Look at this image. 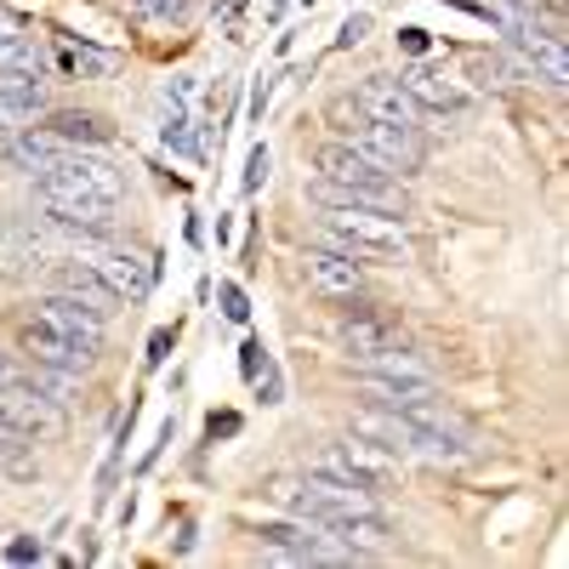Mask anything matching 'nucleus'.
<instances>
[{"label": "nucleus", "instance_id": "f257e3e1", "mask_svg": "<svg viewBox=\"0 0 569 569\" xmlns=\"http://www.w3.org/2000/svg\"><path fill=\"white\" fill-rule=\"evenodd\" d=\"M319 246L342 251L353 262H405L410 257V240L393 217H376V211H359V206H319Z\"/></svg>", "mask_w": 569, "mask_h": 569}, {"label": "nucleus", "instance_id": "f03ea898", "mask_svg": "<svg viewBox=\"0 0 569 569\" xmlns=\"http://www.w3.org/2000/svg\"><path fill=\"white\" fill-rule=\"evenodd\" d=\"M330 126H337L359 154H370L376 166H382L388 177H410L427 166V137L416 126H388V120H370L359 114V103H330Z\"/></svg>", "mask_w": 569, "mask_h": 569}, {"label": "nucleus", "instance_id": "7ed1b4c3", "mask_svg": "<svg viewBox=\"0 0 569 569\" xmlns=\"http://www.w3.org/2000/svg\"><path fill=\"white\" fill-rule=\"evenodd\" d=\"M313 472H325V479H342V485H353V490H388L393 485V472H399V456H388V450H376L370 439H342V445H330L319 461H313Z\"/></svg>", "mask_w": 569, "mask_h": 569}, {"label": "nucleus", "instance_id": "20e7f679", "mask_svg": "<svg viewBox=\"0 0 569 569\" xmlns=\"http://www.w3.org/2000/svg\"><path fill=\"white\" fill-rule=\"evenodd\" d=\"M0 427H12L23 439H58L63 433V399H52L40 382L18 376L0 388Z\"/></svg>", "mask_w": 569, "mask_h": 569}, {"label": "nucleus", "instance_id": "39448f33", "mask_svg": "<svg viewBox=\"0 0 569 569\" xmlns=\"http://www.w3.org/2000/svg\"><path fill=\"white\" fill-rule=\"evenodd\" d=\"M40 188L46 194H86V200H120V171L98 154H80V149H63L52 166L40 171Z\"/></svg>", "mask_w": 569, "mask_h": 569}, {"label": "nucleus", "instance_id": "423d86ee", "mask_svg": "<svg viewBox=\"0 0 569 569\" xmlns=\"http://www.w3.org/2000/svg\"><path fill=\"white\" fill-rule=\"evenodd\" d=\"M359 388H365L370 399H382V405H405V399H416V393H433V370H427L421 359H410L405 348H393V353H382V359L359 365Z\"/></svg>", "mask_w": 569, "mask_h": 569}, {"label": "nucleus", "instance_id": "0eeeda50", "mask_svg": "<svg viewBox=\"0 0 569 569\" xmlns=\"http://www.w3.org/2000/svg\"><path fill=\"white\" fill-rule=\"evenodd\" d=\"M80 262L109 284L114 302H142V297L154 291V262L142 257V251H126V246H91Z\"/></svg>", "mask_w": 569, "mask_h": 569}, {"label": "nucleus", "instance_id": "6e6552de", "mask_svg": "<svg viewBox=\"0 0 569 569\" xmlns=\"http://www.w3.org/2000/svg\"><path fill=\"white\" fill-rule=\"evenodd\" d=\"M313 206H359V211H376V217H405L410 211V194L399 177H382V182H325L313 177L308 188Z\"/></svg>", "mask_w": 569, "mask_h": 569}, {"label": "nucleus", "instance_id": "1a4fd4ad", "mask_svg": "<svg viewBox=\"0 0 569 569\" xmlns=\"http://www.w3.org/2000/svg\"><path fill=\"white\" fill-rule=\"evenodd\" d=\"M34 319H40V325H52L63 342H74L91 365H98V353H103V313H91L86 302L52 291V297H40V302H34Z\"/></svg>", "mask_w": 569, "mask_h": 569}, {"label": "nucleus", "instance_id": "9d476101", "mask_svg": "<svg viewBox=\"0 0 569 569\" xmlns=\"http://www.w3.org/2000/svg\"><path fill=\"white\" fill-rule=\"evenodd\" d=\"M337 342H342V353L353 359V365H370V359H382V353H393V348H405V337H399V325L388 319V313H342L337 319Z\"/></svg>", "mask_w": 569, "mask_h": 569}, {"label": "nucleus", "instance_id": "9b49d317", "mask_svg": "<svg viewBox=\"0 0 569 569\" xmlns=\"http://www.w3.org/2000/svg\"><path fill=\"white\" fill-rule=\"evenodd\" d=\"M399 86L416 98V109H421V114H450V120H456V114L472 103V91H467L456 74H445V69H427V63L405 69V74H399Z\"/></svg>", "mask_w": 569, "mask_h": 569}, {"label": "nucleus", "instance_id": "f8f14e48", "mask_svg": "<svg viewBox=\"0 0 569 569\" xmlns=\"http://www.w3.org/2000/svg\"><path fill=\"white\" fill-rule=\"evenodd\" d=\"M353 433L370 439L376 450H388V456H421V433H416V421L393 405H365L353 416Z\"/></svg>", "mask_w": 569, "mask_h": 569}, {"label": "nucleus", "instance_id": "ddd939ff", "mask_svg": "<svg viewBox=\"0 0 569 569\" xmlns=\"http://www.w3.org/2000/svg\"><path fill=\"white\" fill-rule=\"evenodd\" d=\"M40 114H46V86H40V74L0 69V137L29 131Z\"/></svg>", "mask_w": 569, "mask_h": 569}, {"label": "nucleus", "instance_id": "4468645a", "mask_svg": "<svg viewBox=\"0 0 569 569\" xmlns=\"http://www.w3.org/2000/svg\"><path fill=\"white\" fill-rule=\"evenodd\" d=\"M353 103H359V114H370V120H388V126H416L421 131V109H416V98L393 80V74H370L359 91H353Z\"/></svg>", "mask_w": 569, "mask_h": 569}, {"label": "nucleus", "instance_id": "2eb2a0df", "mask_svg": "<svg viewBox=\"0 0 569 569\" xmlns=\"http://www.w3.org/2000/svg\"><path fill=\"white\" fill-rule=\"evenodd\" d=\"M302 279L313 284L319 297H353L365 284V262L330 251V246H313V251H302Z\"/></svg>", "mask_w": 569, "mask_h": 569}, {"label": "nucleus", "instance_id": "dca6fc26", "mask_svg": "<svg viewBox=\"0 0 569 569\" xmlns=\"http://www.w3.org/2000/svg\"><path fill=\"white\" fill-rule=\"evenodd\" d=\"M512 46H518V58H525L547 86H563V80H569V52H563V34H558V29L518 23V29H512Z\"/></svg>", "mask_w": 569, "mask_h": 569}, {"label": "nucleus", "instance_id": "f3484780", "mask_svg": "<svg viewBox=\"0 0 569 569\" xmlns=\"http://www.w3.org/2000/svg\"><path fill=\"white\" fill-rule=\"evenodd\" d=\"M40 206L52 222L63 228H80V233H109L114 217H120V200H86V194H46L40 188Z\"/></svg>", "mask_w": 569, "mask_h": 569}, {"label": "nucleus", "instance_id": "a211bd4d", "mask_svg": "<svg viewBox=\"0 0 569 569\" xmlns=\"http://www.w3.org/2000/svg\"><path fill=\"white\" fill-rule=\"evenodd\" d=\"M23 353L34 359V365H46V370H69V376H80V370H91V359L74 348V342H63L52 325H40L34 313H29V325H23Z\"/></svg>", "mask_w": 569, "mask_h": 569}, {"label": "nucleus", "instance_id": "6ab92c4d", "mask_svg": "<svg viewBox=\"0 0 569 569\" xmlns=\"http://www.w3.org/2000/svg\"><path fill=\"white\" fill-rule=\"evenodd\" d=\"M319 177L325 182H382L388 171L376 166L370 154H359L348 137H337V142H325V149H319Z\"/></svg>", "mask_w": 569, "mask_h": 569}, {"label": "nucleus", "instance_id": "aec40b11", "mask_svg": "<svg viewBox=\"0 0 569 569\" xmlns=\"http://www.w3.org/2000/svg\"><path fill=\"white\" fill-rule=\"evenodd\" d=\"M46 131H52L58 142H69V149H98V142L114 137V126L103 114H80V109H58L46 114Z\"/></svg>", "mask_w": 569, "mask_h": 569}, {"label": "nucleus", "instance_id": "412c9836", "mask_svg": "<svg viewBox=\"0 0 569 569\" xmlns=\"http://www.w3.org/2000/svg\"><path fill=\"white\" fill-rule=\"evenodd\" d=\"M63 149H69V142H58L46 126H29V131H12V137H7V160H12V166H23V171H34V177H40L46 166H52Z\"/></svg>", "mask_w": 569, "mask_h": 569}, {"label": "nucleus", "instance_id": "4be33fe9", "mask_svg": "<svg viewBox=\"0 0 569 569\" xmlns=\"http://www.w3.org/2000/svg\"><path fill=\"white\" fill-rule=\"evenodd\" d=\"M58 291L74 297V302H86L91 313H103V319L114 313V291H109V284L91 273L86 262H63V268H58Z\"/></svg>", "mask_w": 569, "mask_h": 569}, {"label": "nucleus", "instance_id": "5701e85b", "mask_svg": "<svg viewBox=\"0 0 569 569\" xmlns=\"http://www.w3.org/2000/svg\"><path fill=\"white\" fill-rule=\"evenodd\" d=\"M40 472V456H34V439L12 433V427H0V479H12V485H29Z\"/></svg>", "mask_w": 569, "mask_h": 569}, {"label": "nucleus", "instance_id": "b1692460", "mask_svg": "<svg viewBox=\"0 0 569 569\" xmlns=\"http://www.w3.org/2000/svg\"><path fill=\"white\" fill-rule=\"evenodd\" d=\"M137 12H149V18H182L188 7H194V0H131Z\"/></svg>", "mask_w": 569, "mask_h": 569}, {"label": "nucleus", "instance_id": "393cba45", "mask_svg": "<svg viewBox=\"0 0 569 569\" xmlns=\"http://www.w3.org/2000/svg\"><path fill=\"white\" fill-rule=\"evenodd\" d=\"M222 313H228L233 325H246L251 308H246V291H240V284H222Z\"/></svg>", "mask_w": 569, "mask_h": 569}, {"label": "nucleus", "instance_id": "a878e982", "mask_svg": "<svg viewBox=\"0 0 569 569\" xmlns=\"http://www.w3.org/2000/svg\"><path fill=\"white\" fill-rule=\"evenodd\" d=\"M63 69H109L103 52H63Z\"/></svg>", "mask_w": 569, "mask_h": 569}, {"label": "nucleus", "instance_id": "bb28decb", "mask_svg": "<svg viewBox=\"0 0 569 569\" xmlns=\"http://www.w3.org/2000/svg\"><path fill=\"white\" fill-rule=\"evenodd\" d=\"M262 177H268V149H257V154H251V171H246V188H262Z\"/></svg>", "mask_w": 569, "mask_h": 569}, {"label": "nucleus", "instance_id": "cd10ccee", "mask_svg": "<svg viewBox=\"0 0 569 569\" xmlns=\"http://www.w3.org/2000/svg\"><path fill=\"white\" fill-rule=\"evenodd\" d=\"M7 558H12V563H29V558H40V541H29V536H23V541H12V547H7Z\"/></svg>", "mask_w": 569, "mask_h": 569}, {"label": "nucleus", "instance_id": "c85d7f7f", "mask_svg": "<svg viewBox=\"0 0 569 569\" xmlns=\"http://www.w3.org/2000/svg\"><path fill=\"white\" fill-rule=\"evenodd\" d=\"M365 29H370V18H348V23H342V46H359Z\"/></svg>", "mask_w": 569, "mask_h": 569}, {"label": "nucleus", "instance_id": "c756f323", "mask_svg": "<svg viewBox=\"0 0 569 569\" xmlns=\"http://www.w3.org/2000/svg\"><path fill=\"white\" fill-rule=\"evenodd\" d=\"M18 376H23V370H18L7 353H0V388H7V382H18Z\"/></svg>", "mask_w": 569, "mask_h": 569}, {"label": "nucleus", "instance_id": "7c9ffc66", "mask_svg": "<svg viewBox=\"0 0 569 569\" xmlns=\"http://www.w3.org/2000/svg\"><path fill=\"white\" fill-rule=\"evenodd\" d=\"M399 40H405V46H410V52H427V34H421V29H405V34H399Z\"/></svg>", "mask_w": 569, "mask_h": 569}, {"label": "nucleus", "instance_id": "2f4dec72", "mask_svg": "<svg viewBox=\"0 0 569 569\" xmlns=\"http://www.w3.org/2000/svg\"><path fill=\"white\" fill-rule=\"evenodd\" d=\"M149 348H154V353H149V359H154V365H160V359H166V348H171V337H166V330H154V342H149Z\"/></svg>", "mask_w": 569, "mask_h": 569}, {"label": "nucleus", "instance_id": "473e14b6", "mask_svg": "<svg viewBox=\"0 0 569 569\" xmlns=\"http://www.w3.org/2000/svg\"><path fill=\"white\" fill-rule=\"evenodd\" d=\"M507 7H530V0H507Z\"/></svg>", "mask_w": 569, "mask_h": 569}]
</instances>
